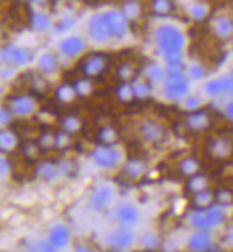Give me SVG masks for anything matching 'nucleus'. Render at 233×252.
<instances>
[{
  "mask_svg": "<svg viewBox=\"0 0 233 252\" xmlns=\"http://www.w3.org/2000/svg\"><path fill=\"white\" fill-rule=\"evenodd\" d=\"M152 43L165 63L182 61L187 47V34L178 24L162 22L156 24L152 30Z\"/></svg>",
  "mask_w": 233,
  "mask_h": 252,
  "instance_id": "nucleus-1",
  "label": "nucleus"
},
{
  "mask_svg": "<svg viewBox=\"0 0 233 252\" xmlns=\"http://www.w3.org/2000/svg\"><path fill=\"white\" fill-rule=\"evenodd\" d=\"M90 159L95 167L101 170H114L124 160V153L116 145L98 143L90 152Z\"/></svg>",
  "mask_w": 233,
  "mask_h": 252,
  "instance_id": "nucleus-2",
  "label": "nucleus"
},
{
  "mask_svg": "<svg viewBox=\"0 0 233 252\" xmlns=\"http://www.w3.org/2000/svg\"><path fill=\"white\" fill-rule=\"evenodd\" d=\"M35 51L30 47L6 43L0 47V63L14 68L29 67L35 61Z\"/></svg>",
  "mask_w": 233,
  "mask_h": 252,
  "instance_id": "nucleus-3",
  "label": "nucleus"
},
{
  "mask_svg": "<svg viewBox=\"0 0 233 252\" xmlns=\"http://www.w3.org/2000/svg\"><path fill=\"white\" fill-rule=\"evenodd\" d=\"M4 103L9 106L14 118L29 119L39 112V99H37V95L33 92L13 94L6 99Z\"/></svg>",
  "mask_w": 233,
  "mask_h": 252,
  "instance_id": "nucleus-4",
  "label": "nucleus"
},
{
  "mask_svg": "<svg viewBox=\"0 0 233 252\" xmlns=\"http://www.w3.org/2000/svg\"><path fill=\"white\" fill-rule=\"evenodd\" d=\"M85 34H87L88 41L98 46H105L113 41L105 12H95L87 19Z\"/></svg>",
  "mask_w": 233,
  "mask_h": 252,
  "instance_id": "nucleus-5",
  "label": "nucleus"
},
{
  "mask_svg": "<svg viewBox=\"0 0 233 252\" xmlns=\"http://www.w3.org/2000/svg\"><path fill=\"white\" fill-rule=\"evenodd\" d=\"M107 68H108V56L104 51H91V53H85L80 57L78 71L87 78L97 80L104 74Z\"/></svg>",
  "mask_w": 233,
  "mask_h": 252,
  "instance_id": "nucleus-6",
  "label": "nucleus"
},
{
  "mask_svg": "<svg viewBox=\"0 0 233 252\" xmlns=\"http://www.w3.org/2000/svg\"><path fill=\"white\" fill-rule=\"evenodd\" d=\"M223 221H225V211L219 206L198 208V211H195L189 218L191 225L196 229H202V231H208L215 227H219Z\"/></svg>",
  "mask_w": 233,
  "mask_h": 252,
  "instance_id": "nucleus-7",
  "label": "nucleus"
},
{
  "mask_svg": "<svg viewBox=\"0 0 233 252\" xmlns=\"http://www.w3.org/2000/svg\"><path fill=\"white\" fill-rule=\"evenodd\" d=\"M114 200H116V191L113 186H110L108 183H101L95 186L90 191L87 198V206L93 213L101 214L113 207Z\"/></svg>",
  "mask_w": 233,
  "mask_h": 252,
  "instance_id": "nucleus-8",
  "label": "nucleus"
},
{
  "mask_svg": "<svg viewBox=\"0 0 233 252\" xmlns=\"http://www.w3.org/2000/svg\"><path fill=\"white\" fill-rule=\"evenodd\" d=\"M104 242L110 250L125 251V250H129L137 242V235L129 227L118 225L116 228L111 229L105 235Z\"/></svg>",
  "mask_w": 233,
  "mask_h": 252,
  "instance_id": "nucleus-9",
  "label": "nucleus"
},
{
  "mask_svg": "<svg viewBox=\"0 0 233 252\" xmlns=\"http://www.w3.org/2000/svg\"><path fill=\"white\" fill-rule=\"evenodd\" d=\"M107 22L110 26V32L113 41H124L131 33V23L125 19V16L121 13L119 7H111L105 10Z\"/></svg>",
  "mask_w": 233,
  "mask_h": 252,
  "instance_id": "nucleus-10",
  "label": "nucleus"
},
{
  "mask_svg": "<svg viewBox=\"0 0 233 252\" xmlns=\"http://www.w3.org/2000/svg\"><path fill=\"white\" fill-rule=\"evenodd\" d=\"M58 54L66 58H78L88 50V38L81 34H70L58 41Z\"/></svg>",
  "mask_w": 233,
  "mask_h": 252,
  "instance_id": "nucleus-11",
  "label": "nucleus"
},
{
  "mask_svg": "<svg viewBox=\"0 0 233 252\" xmlns=\"http://www.w3.org/2000/svg\"><path fill=\"white\" fill-rule=\"evenodd\" d=\"M114 218L119 225L132 228L140 224L142 214L132 201H121L114 207Z\"/></svg>",
  "mask_w": 233,
  "mask_h": 252,
  "instance_id": "nucleus-12",
  "label": "nucleus"
},
{
  "mask_svg": "<svg viewBox=\"0 0 233 252\" xmlns=\"http://www.w3.org/2000/svg\"><path fill=\"white\" fill-rule=\"evenodd\" d=\"M138 133L144 142L150 145H159L166 139V127L155 119H145L138 126Z\"/></svg>",
  "mask_w": 233,
  "mask_h": 252,
  "instance_id": "nucleus-13",
  "label": "nucleus"
},
{
  "mask_svg": "<svg viewBox=\"0 0 233 252\" xmlns=\"http://www.w3.org/2000/svg\"><path fill=\"white\" fill-rule=\"evenodd\" d=\"M210 33L215 38L226 41L233 38V16L218 13L210 17Z\"/></svg>",
  "mask_w": 233,
  "mask_h": 252,
  "instance_id": "nucleus-14",
  "label": "nucleus"
},
{
  "mask_svg": "<svg viewBox=\"0 0 233 252\" xmlns=\"http://www.w3.org/2000/svg\"><path fill=\"white\" fill-rule=\"evenodd\" d=\"M27 24H29V29H32L35 33H47L50 30H53V26H54V20H53V16L46 10H43L41 7H32L29 12H27Z\"/></svg>",
  "mask_w": 233,
  "mask_h": 252,
  "instance_id": "nucleus-15",
  "label": "nucleus"
},
{
  "mask_svg": "<svg viewBox=\"0 0 233 252\" xmlns=\"http://www.w3.org/2000/svg\"><path fill=\"white\" fill-rule=\"evenodd\" d=\"M119 10L125 16L131 26L142 22L148 16L147 12V0H122L119 3Z\"/></svg>",
  "mask_w": 233,
  "mask_h": 252,
  "instance_id": "nucleus-16",
  "label": "nucleus"
},
{
  "mask_svg": "<svg viewBox=\"0 0 233 252\" xmlns=\"http://www.w3.org/2000/svg\"><path fill=\"white\" fill-rule=\"evenodd\" d=\"M47 240L51 242V245L54 247V250H64L67 248L73 241V234H71L70 227L67 224L57 222L54 224L51 228L48 229V235Z\"/></svg>",
  "mask_w": 233,
  "mask_h": 252,
  "instance_id": "nucleus-17",
  "label": "nucleus"
},
{
  "mask_svg": "<svg viewBox=\"0 0 233 252\" xmlns=\"http://www.w3.org/2000/svg\"><path fill=\"white\" fill-rule=\"evenodd\" d=\"M147 12L158 20H166L176 13V3L175 0H147Z\"/></svg>",
  "mask_w": 233,
  "mask_h": 252,
  "instance_id": "nucleus-18",
  "label": "nucleus"
},
{
  "mask_svg": "<svg viewBox=\"0 0 233 252\" xmlns=\"http://www.w3.org/2000/svg\"><path fill=\"white\" fill-rule=\"evenodd\" d=\"M36 176L40 179V182H43L44 184H48V186L57 183L61 177H64L63 173H61L60 163L53 160L40 161L37 169H36Z\"/></svg>",
  "mask_w": 233,
  "mask_h": 252,
  "instance_id": "nucleus-19",
  "label": "nucleus"
},
{
  "mask_svg": "<svg viewBox=\"0 0 233 252\" xmlns=\"http://www.w3.org/2000/svg\"><path fill=\"white\" fill-rule=\"evenodd\" d=\"M20 149V136L10 126L0 127V155H13Z\"/></svg>",
  "mask_w": 233,
  "mask_h": 252,
  "instance_id": "nucleus-20",
  "label": "nucleus"
},
{
  "mask_svg": "<svg viewBox=\"0 0 233 252\" xmlns=\"http://www.w3.org/2000/svg\"><path fill=\"white\" fill-rule=\"evenodd\" d=\"M228 92H233V81L231 75L219 77V78L208 81L205 84V94L212 98H219Z\"/></svg>",
  "mask_w": 233,
  "mask_h": 252,
  "instance_id": "nucleus-21",
  "label": "nucleus"
},
{
  "mask_svg": "<svg viewBox=\"0 0 233 252\" xmlns=\"http://www.w3.org/2000/svg\"><path fill=\"white\" fill-rule=\"evenodd\" d=\"M58 69H60V60L56 53L44 51L43 54H40V57L37 58V71L41 72L43 75H46V77L56 75Z\"/></svg>",
  "mask_w": 233,
  "mask_h": 252,
  "instance_id": "nucleus-22",
  "label": "nucleus"
},
{
  "mask_svg": "<svg viewBox=\"0 0 233 252\" xmlns=\"http://www.w3.org/2000/svg\"><path fill=\"white\" fill-rule=\"evenodd\" d=\"M145 172H147V163H145V160L140 159V158L128 159V160L124 163V166H122L124 176L128 180H131V182L141 180L145 176Z\"/></svg>",
  "mask_w": 233,
  "mask_h": 252,
  "instance_id": "nucleus-23",
  "label": "nucleus"
},
{
  "mask_svg": "<svg viewBox=\"0 0 233 252\" xmlns=\"http://www.w3.org/2000/svg\"><path fill=\"white\" fill-rule=\"evenodd\" d=\"M187 13L191 20H194L195 23H202V22H206L209 19L212 10H210V6L206 1L195 0V1H191L188 4Z\"/></svg>",
  "mask_w": 233,
  "mask_h": 252,
  "instance_id": "nucleus-24",
  "label": "nucleus"
},
{
  "mask_svg": "<svg viewBox=\"0 0 233 252\" xmlns=\"http://www.w3.org/2000/svg\"><path fill=\"white\" fill-rule=\"evenodd\" d=\"M210 122L209 114L206 111H189V114L187 116V121H185V125L189 130L192 132H199V130H203L205 127H208Z\"/></svg>",
  "mask_w": 233,
  "mask_h": 252,
  "instance_id": "nucleus-25",
  "label": "nucleus"
},
{
  "mask_svg": "<svg viewBox=\"0 0 233 252\" xmlns=\"http://www.w3.org/2000/svg\"><path fill=\"white\" fill-rule=\"evenodd\" d=\"M144 78L151 84L152 87L155 85H162L163 81L166 78V68H163L158 63H148L144 67Z\"/></svg>",
  "mask_w": 233,
  "mask_h": 252,
  "instance_id": "nucleus-26",
  "label": "nucleus"
},
{
  "mask_svg": "<svg viewBox=\"0 0 233 252\" xmlns=\"http://www.w3.org/2000/svg\"><path fill=\"white\" fill-rule=\"evenodd\" d=\"M27 90L39 95V94H46L50 90V82L46 75H43L41 72L36 71V72H30L29 74V78H27Z\"/></svg>",
  "mask_w": 233,
  "mask_h": 252,
  "instance_id": "nucleus-27",
  "label": "nucleus"
},
{
  "mask_svg": "<svg viewBox=\"0 0 233 252\" xmlns=\"http://www.w3.org/2000/svg\"><path fill=\"white\" fill-rule=\"evenodd\" d=\"M77 98H78V95L76 92L73 82H63L54 90V99L58 103L69 105V103L76 102Z\"/></svg>",
  "mask_w": 233,
  "mask_h": 252,
  "instance_id": "nucleus-28",
  "label": "nucleus"
},
{
  "mask_svg": "<svg viewBox=\"0 0 233 252\" xmlns=\"http://www.w3.org/2000/svg\"><path fill=\"white\" fill-rule=\"evenodd\" d=\"M188 248L192 251H208L212 248V238L206 231L198 229L189 241H188Z\"/></svg>",
  "mask_w": 233,
  "mask_h": 252,
  "instance_id": "nucleus-29",
  "label": "nucleus"
},
{
  "mask_svg": "<svg viewBox=\"0 0 233 252\" xmlns=\"http://www.w3.org/2000/svg\"><path fill=\"white\" fill-rule=\"evenodd\" d=\"M210 155L215 156V159H226L232 155L233 146L228 139H215L209 146Z\"/></svg>",
  "mask_w": 233,
  "mask_h": 252,
  "instance_id": "nucleus-30",
  "label": "nucleus"
},
{
  "mask_svg": "<svg viewBox=\"0 0 233 252\" xmlns=\"http://www.w3.org/2000/svg\"><path fill=\"white\" fill-rule=\"evenodd\" d=\"M77 24V17L71 13H66L63 16H60L57 20H54L53 30L56 32V34H64L71 32Z\"/></svg>",
  "mask_w": 233,
  "mask_h": 252,
  "instance_id": "nucleus-31",
  "label": "nucleus"
},
{
  "mask_svg": "<svg viewBox=\"0 0 233 252\" xmlns=\"http://www.w3.org/2000/svg\"><path fill=\"white\" fill-rule=\"evenodd\" d=\"M81 127H82V121L80 119V116H78V115L67 114V115H64V116L61 118V121H60V129H63V130L69 132V133H71L73 136H74V135H77V133L81 130Z\"/></svg>",
  "mask_w": 233,
  "mask_h": 252,
  "instance_id": "nucleus-32",
  "label": "nucleus"
},
{
  "mask_svg": "<svg viewBox=\"0 0 233 252\" xmlns=\"http://www.w3.org/2000/svg\"><path fill=\"white\" fill-rule=\"evenodd\" d=\"M152 87L148 81L145 80L144 77L142 78H135L132 81V90H134V95L137 99H148L151 98L152 95Z\"/></svg>",
  "mask_w": 233,
  "mask_h": 252,
  "instance_id": "nucleus-33",
  "label": "nucleus"
},
{
  "mask_svg": "<svg viewBox=\"0 0 233 252\" xmlns=\"http://www.w3.org/2000/svg\"><path fill=\"white\" fill-rule=\"evenodd\" d=\"M20 150H22L23 159L27 161L39 160L43 155V150L40 149V146L36 140H27L20 146Z\"/></svg>",
  "mask_w": 233,
  "mask_h": 252,
  "instance_id": "nucleus-34",
  "label": "nucleus"
},
{
  "mask_svg": "<svg viewBox=\"0 0 233 252\" xmlns=\"http://www.w3.org/2000/svg\"><path fill=\"white\" fill-rule=\"evenodd\" d=\"M138 244L141 245V248L145 250V251H155V250H158L161 247V240L155 232L148 231V232H144L138 238Z\"/></svg>",
  "mask_w": 233,
  "mask_h": 252,
  "instance_id": "nucleus-35",
  "label": "nucleus"
},
{
  "mask_svg": "<svg viewBox=\"0 0 233 252\" xmlns=\"http://www.w3.org/2000/svg\"><path fill=\"white\" fill-rule=\"evenodd\" d=\"M116 77L121 82H132L135 78H138L137 67L131 63H124L118 65L116 68Z\"/></svg>",
  "mask_w": 233,
  "mask_h": 252,
  "instance_id": "nucleus-36",
  "label": "nucleus"
},
{
  "mask_svg": "<svg viewBox=\"0 0 233 252\" xmlns=\"http://www.w3.org/2000/svg\"><path fill=\"white\" fill-rule=\"evenodd\" d=\"M36 142L39 143L40 149L43 152L56 149V132L44 129L39 133V136L36 138Z\"/></svg>",
  "mask_w": 233,
  "mask_h": 252,
  "instance_id": "nucleus-37",
  "label": "nucleus"
},
{
  "mask_svg": "<svg viewBox=\"0 0 233 252\" xmlns=\"http://www.w3.org/2000/svg\"><path fill=\"white\" fill-rule=\"evenodd\" d=\"M73 85L76 88V92H77L78 98L88 96L94 91V80L87 78L84 75H80L78 78H76V81L73 82Z\"/></svg>",
  "mask_w": 233,
  "mask_h": 252,
  "instance_id": "nucleus-38",
  "label": "nucleus"
},
{
  "mask_svg": "<svg viewBox=\"0 0 233 252\" xmlns=\"http://www.w3.org/2000/svg\"><path fill=\"white\" fill-rule=\"evenodd\" d=\"M97 140L103 145H116L118 132L111 126H103L97 132Z\"/></svg>",
  "mask_w": 233,
  "mask_h": 252,
  "instance_id": "nucleus-39",
  "label": "nucleus"
},
{
  "mask_svg": "<svg viewBox=\"0 0 233 252\" xmlns=\"http://www.w3.org/2000/svg\"><path fill=\"white\" fill-rule=\"evenodd\" d=\"M192 195H194V204L198 208H206V207L212 206V203L215 201V194L208 187L200 190V191L194 193Z\"/></svg>",
  "mask_w": 233,
  "mask_h": 252,
  "instance_id": "nucleus-40",
  "label": "nucleus"
},
{
  "mask_svg": "<svg viewBox=\"0 0 233 252\" xmlns=\"http://www.w3.org/2000/svg\"><path fill=\"white\" fill-rule=\"evenodd\" d=\"M199 170V161L194 158V156H188L185 159L179 161V172L182 173L184 176H194L196 174Z\"/></svg>",
  "mask_w": 233,
  "mask_h": 252,
  "instance_id": "nucleus-41",
  "label": "nucleus"
},
{
  "mask_svg": "<svg viewBox=\"0 0 233 252\" xmlns=\"http://www.w3.org/2000/svg\"><path fill=\"white\" fill-rule=\"evenodd\" d=\"M116 98L121 102H131L135 95H134V90H132V82H121L116 90Z\"/></svg>",
  "mask_w": 233,
  "mask_h": 252,
  "instance_id": "nucleus-42",
  "label": "nucleus"
},
{
  "mask_svg": "<svg viewBox=\"0 0 233 252\" xmlns=\"http://www.w3.org/2000/svg\"><path fill=\"white\" fill-rule=\"evenodd\" d=\"M188 190L191 194L196 193V191H200L203 189L208 187V182H206V177L202 176V174H194L188 179Z\"/></svg>",
  "mask_w": 233,
  "mask_h": 252,
  "instance_id": "nucleus-43",
  "label": "nucleus"
},
{
  "mask_svg": "<svg viewBox=\"0 0 233 252\" xmlns=\"http://www.w3.org/2000/svg\"><path fill=\"white\" fill-rule=\"evenodd\" d=\"M73 145V135L60 129L56 132V149L66 150Z\"/></svg>",
  "mask_w": 233,
  "mask_h": 252,
  "instance_id": "nucleus-44",
  "label": "nucleus"
},
{
  "mask_svg": "<svg viewBox=\"0 0 233 252\" xmlns=\"http://www.w3.org/2000/svg\"><path fill=\"white\" fill-rule=\"evenodd\" d=\"M187 75L189 77V80H194V81L203 80V78H205V75H206V69H205V67H203L202 64H199V63H194V64H191V65L187 68Z\"/></svg>",
  "mask_w": 233,
  "mask_h": 252,
  "instance_id": "nucleus-45",
  "label": "nucleus"
},
{
  "mask_svg": "<svg viewBox=\"0 0 233 252\" xmlns=\"http://www.w3.org/2000/svg\"><path fill=\"white\" fill-rule=\"evenodd\" d=\"M14 121V115L6 103L0 105V127H7Z\"/></svg>",
  "mask_w": 233,
  "mask_h": 252,
  "instance_id": "nucleus-46",
  "label": "nucleus"
},
{
  "mask_svg": "<svg viewBox=\"0 0 233 252\" xmlns=\"http://www.w3.org/2000/svg\"><path fill=\"white\" fill-rule=\"evenodd\" d=\"M184 105L188 109V112L189 111H196V109H199V106L202 105V98L198 96V95H189V96L185 98Z\"/></svg>",
  "mask_w": 233,
  "mask_h": 252,
  "instance_id": "nucleus-47",
  "label": "nucleus"
},
{
  "mask_svg": "<svg viewBox=\"0 0 233 252\" xmlns=\"http://www.w3.org/2000/svg\"><path fill=\"white\" fill-rule=\"evenodd\" d=\"M16 75H17V68L10 67V65H4V64H1V67H0V80L12 81Z\"/></svg>",
  "mask_w": 233,
  "mask_h": 252,
  "instance_id": "nucleus-48",
  "label": "nucleus"
},
{
  "mask_svg": "<svg viewBox=\"0 0 233 252\" xmlns=\"http://www.w3.org/2000/svg\"><path fill=\"white\" fill-rule=\"evenodd\" d=\"M13 167L12 163L6 158V155H0V177H6L10 176Z\"/></svg>",
  "mask_w": 233,
  "mask_h": 252,
  "instance_id": "nucleus-49",
  "label": "nucleus"
},
{
  "mask_svg": "<svg viewBox=\"0 0 233 252\" xmlns=\"http://www.w3.org/2000/svg\"><path fill=\"white\" fill-rule=\"evenodd\" d=\"M51 0H29V4H32V7H44Z\"/></svg>",
  "mask_w": 233,
  "mask_h": 252,
  "instance_id": "nucleus-50",
  "label": "nucleus"
},
{
  "mask_svg": "<svg viewBox=\"0 0 233 252\" xmlns=\"http://www.w3.org/2000/svg\"><path fill=\"white\" fill-rule=\"evenodd\" d=\"M225 115L228 116V119L229 121H232L233 122V101L226 105V108H225Z\"/></svg>",
  "mask_w": 233,
  "mask_h": 252,
  "instance_id": "nucleus-51",
  "label": "nucleus"
},
{
  "mask_svg": "<svg viewBox=\"0 0 233 252\" xmlns=\"http://www.w3.org/2000/svg\"><path fill=\"white\" fill-rule=\"evenodd\" d=\"M226 237H228V241H229V242L233 245V228L229 229V232H228V235H226Z\"/></svg>",
  "mask_w": 233,
  "mask_h": 252,
  "instance_id": "nucleus-52",
  "label": "nucleus"
},
{
  "mask_svg": "<svg viewBox=\"0 0 233 252\" xmlns=\"http://www.w3.org/2000/svg\"><path fill=\"white\" fill-rule=\"evenodd\" d=\"M1 38H3V26L0 23V41H1Z\"/></svg>",
  "mask_w": 233,
  "mask_h": 252,
  "instance_id": "nucleus-53",
  "label": "nucleus"
},
{
  "mask_svg": "<svg viewBox=\"0 0 233 252\" xmlns=\"http://www.w3.org/2000/svg\"><path fill=\"white\" fill-rule=\"evenodd\" d=\"M85 1H88V3H100V1H103V0H85Z\"/></svg>",
  "mask_w": 233,
  "mask_h": 252,
  "instance_id": "nucleus-54",
  "label": "nucleus"
},
{
  "mask_svg": "<svg viewBox=\"0 0 233 252\" xmlns=\"http://www.w3.org/2000/svg\"><path fill=\"white\" fill-rule=\"evenodd\" d=\"M19 3H24V1H29V0H17Z\"/></svg>",
  "mask_w": 233,
  "mask_h": 252,
  "instance_id": "nucleus-55",
  "label": "nucleus"
}]
</instances>
